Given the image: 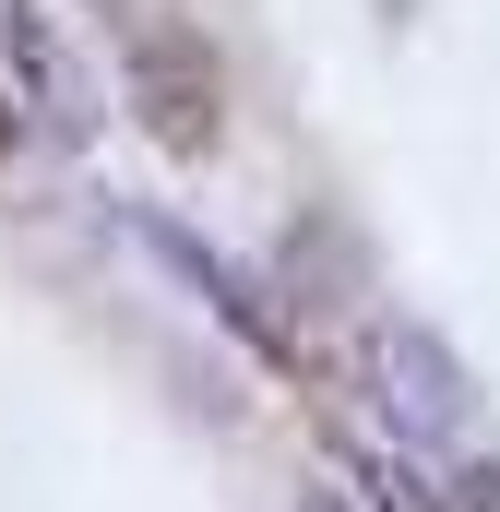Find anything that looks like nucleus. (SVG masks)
<instances>
[{
  "mask_svg": "<svg viewBox=\"0 0 500 512\" xmlns=\"http://www.w3.org/2000/svg\"><path fill=\"white\" fill-rule=\"evenodd\" d=\"M120 72H131V108H143V131L167 155H203L215 143V120H227V60H215L203 24H179V12L167 24H131Z\"/></svg>",
  "mask_w": 500,
  "mask_h": 512,
  "instance_id": "f257e3e1",
  "label": "nucleus"
},
{
  "mask_svg": "<svg viewBox=\"0 0 500 512\" xmlns=\"http://www.w3.org/2000/svg\"><path fill=\"white\" fill-rule=\"evenodd\" d=\"M0 155H12V108H0Z\"/></svg>",
  "mask_w": 500,
  "mask_h": 512,
  "instance_id": "423d86ee",
  "label": "nucleus"
},
{
  "mask_svg": "<svg viewBox=\"0 0 500 512\" xmlns=\"http://www.w3.org/2000/svg\"><path fill=\"white\" fill-rule=\"evenodd\" d=\"M370 382H381V417H393L405 441H453L465 405H477L465 358H453L429 322H381V334H370Z\"/></svg>",
  "mask_w": 500,
  "mask_h": 512,
  "instance_id": "f03ea898",
  "label": "nucleus"
},
{
  "mask_svg": "<svg viewBox=\"0 0 500 512\" xmlns=\"http://www.w3.org/2000/svg\"><path fill=\"white\" fill-rule=\"evenodd\" d=\"M12 60H24V84H36L60 120H84V72L60 60V36H48V0H12Z\"/></svg>",
  "mask_w": 500,
  "mask_h": 512,
  "instance_id": "20e7f679",
  "label": "nucleus"
},
{
  "mask_svg": "<svg viewBox=\"0 0 500 512\" xmlns=\"http://www.w3.org/2000/svg\"><path fill=\"white\" fill-rule=\"evenodd\" d=\"M131 239H143L155 262H179V274L215 298V322H227V334H250L262 358H286V310H274V298H250V274L215 251V239H191V227H167V215H131Z\"/></svg>",
  "mask_w": 500,
  "mask_h": 512,
  "instance_id": "7ed1b4c3",
  "label": "nucleus"
},
{
  "mask_svg": "<svg viewBox=\"0 0 500 512\" xmlns=\"http://www.w3.org/2000/svg\"><path fill=\"white\" fill-rule=\"evenodd\" d=\"M310 512H334V501H310Z\"/></svg>",
  "mask_w": 500,
  "mask_h": 512,
  "instance_id": "0eeeda50",
  "label": "nucleus"
},
{
  "mask_svg": "<svg viewBox=\"0 0 500 512\" xmlns=\"http://www.w3.org/2000/svg\"><path fill=\"white\" fill-rule=\"evenodd\" d=\"M453 512H500V453H489V465H465V477H453Z\"/></svg>",
  "mask_w": 500,
  "mask_h": 512,
  "instance_id": "39448f33",
  "label": "nucleus"
}]
</instances>
